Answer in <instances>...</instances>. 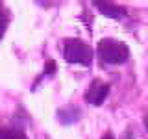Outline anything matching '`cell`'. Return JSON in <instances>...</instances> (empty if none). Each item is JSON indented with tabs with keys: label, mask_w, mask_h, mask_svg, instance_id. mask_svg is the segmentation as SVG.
<instances>
[{
	"label": "cell",
	"mask_w": 148,
	"mask_h": 139,
	"mask_svg": "<svg viewBox=\"0 0 148 139\" xmlns=\"http://www.w3.org/2000/svg\"><path fill=\"white\" fill-rule=\"evenodd\" d=\"M98 54L106 63H124L130 56L128 46L115 39H102L98 43Z\"/></svg>",
	"instance_id": "6da1fadb"
},
{
	"label": "cell",
	"mask_w": 148,
	"mask_h": 139,
	"mask_svg": "<svg viewBox=\"0 0 148 139\" xmlns=\"http://www.w3.org/2000/svg\"><path fill=\"white\" fill-rule=\"evenodd\" d=\"M63 56L69 63L89 65L92 61V50L87 43L80 39H69L63 46Z\"/></svg>",
	"instance_id": "7a4b0ae2"
},
{
	"label": "cell",
	"mask_w": 148,
	"mask_h": 139,
	"mask_svg": "<svg viewBox=\"0 0 148 139\" xmlns=\"http://www.w3.org/2000/svg\"><path fill=\"white\" fill-rule=\"evenodd\" d=\"M108 95H109V83L95 80L89 85V89H87L85 98L92 106H100V104H104V100H106V96H108Z\"/></svg>",
	"instance_id": "3957f363"
},
{
	"label": "cell",
	"mask_w": 148,
	"mask_h": 139,
	"mask_svg": "<svg viewBox=\"0 0 148 139\" xmlns=\"http://www.w3.org/2000/svg\"><path fill=\"white\" fill-rule=\"evenodd\" d=\"M95 6L98 8V11L102 15L109 17V19H124L126 17V8L117 6V4H111V2H95Z\"/></svg>",
	"instance_id": "277c9868"
},
{
	"label": "cell",
	"mask_w": 148,
	"mask_h": 139,
	"mask_svg": "<svg viewBox=\"0 0 148 139\" xmlns=\"http://www.w3.org/2000/svg\"><path fill=\"white\" fill-rule=\"evenodd\" d=\"M0 139H28L22 132L11 128H0Z\"/></svg>",
	"instance_id": "5b68a950"
},
{
	"label": "cell",
	"mask_w": 148,
	"mask_h": 139,
	"mask_svg": "<svg viewBox=\"0 0 148 139\" xmlns=\"http://www.w3.org/2000/svg\"><path fill=\"white\" fill-rule=\"evenodd\" d=\"M6 28H8V15L0 11V41H2L4 34H6Z\"/></svg>",
	"instance_id": "8992f818"
},
{
	"label": "cell",
	"mask_w": 148,
	"mask_h": 139,
	"mask_svg": "<svg viewBox=\"0 0 148 139\" xmlns=\"http://www.w3.org/2000/svg\"><path fill=\"white\" fill-rule=\"evenodd\" d=\"M52 72H56V61H46L45 74H52Z\"/></svg>",
	"instance_id": "52a82bcc"
},
{
	"label": "cell",
	"mask_w": 148,
	"mask_h": 139,
	"mask_svg": "<svg viewBox=\"0 0 148 139\" xmlns=\"http://www.w3.org/2000/svg\"><path fill=\"white\" fill-rule=\"evenodd\" d=\"M102 139H115V137L111 136V133H104V136H102Z\"/></svg>",
	"instance_id": "ba28073f"
},
{
	"label": "cell",
	"mask_w": 148,
	"mask_h": 139,
	"mask_svg": "<svg viewBox=\"0 0 148 139\" xmlns=\"http://www.w3.org/2000/svg\"><path fill=\"white\" fill-rule=\"evenodd\" d=\"M146 126H148V117H146Z\"/></svg>",
	"instance_id": "9c48e42d"
}]
</instances>
